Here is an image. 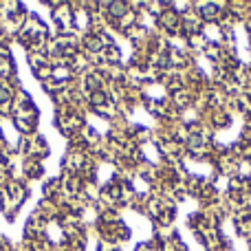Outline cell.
Returning a JSON list of instances; mask_svg holds the SVG:
<instances>
[{"label":"cell","instance_id":"4","mask_svg":"<svg viewBox=\"0 0 251 251\" xmlns=\"http://www.w3.org/2000/svg\"><path fill=\"white\" fill-rule=\"evenodd\" d=\"M106 101H108V100H106V95H104L101 91L91 93V106H93V108H100V106H101V104H106Z\"/></svg>","mask_w":251,"mask_h":251},{"label":"cell","instance_id":"3","mask_svg":"<svg viewBox=\"0 0 251 251\" xmlns=\"http://www.w3.org/2000/svg\"><path fill=\"white\" fill-rule=\"evenodd\" d=\"M161 22H163L165 26H176V22H178V18H176V13L174 11H165V13H161Z\"/></svg>","mask_w":251,"mask_h":251},{"label":"cell","instance_id":"2","mask_svg":"<svg viewBox=\"0 0 251 251\" xmlns=\"http://www.w3.org/2000/svg\"><path fill=\"white\" fill-rule=\"evenodd\" d=\"M101 47H104V40H101L100 35H91V38L86 40V49H88V51L95 53V51H100Z\"/></svg>","mask_w":251,"mask_h":251},{"label":"cell","instance_id":"1","mask_svg":"<svg viewBox=\"0 0 251 251\" xmlns=\"http://www.w3.org/2000/svg\"><path fill=\"white\" fill-rule=\"evenodd\" d=\"M108 13L113 18H122V16L128 13V4H126V2H110L108 4Z\"/></svg>","mask_w":251,"mask_h":251},{"label":"cell","instance_id":"5","mask_svg":"<svg viewBox=\"0 0 251 251\" xmlns=\"http://www.w3.org/2000/svg\"><path fill=\"white\" fill-rule=\"evenodd\" d=\"M201 16H203V18H212V16L216 18L218 16V7H216V4H207V7L201 11Z\"/></svg>","mask_w":251,"mask_h":251}]
</instances>
